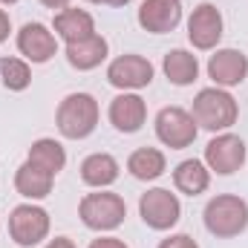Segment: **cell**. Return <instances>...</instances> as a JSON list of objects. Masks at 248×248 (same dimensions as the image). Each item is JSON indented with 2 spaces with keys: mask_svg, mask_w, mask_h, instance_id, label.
Wrapping results in <instances>:
<instances>
[{
  "mask_svg": "<svg viewBox=\"0 0 248 248\" xmlns=\"http://www.w3.org/2000/svg\"><path fill=\"white\" fill-rule=\"evenodd\" d=\"M17 49L26 61L32 63H46L49 58H55L58 52V38L49 26L32 20V23H23L20 32H17Z\"/></svg>",
  "mask_w": 248,
  "mask_h": 248,
  "instance_id": "8fae6325",
  "label": "cell"
},
{
  "mask_svg": "<svg viewBox=\"0 0 248 248\" xmlns=\"http://www.w3.org/2000/svg\"><path fill=\"white\" fill-rule=\"evenodd\" d=\"M162 69H165L168 81L176 84V87H187L199 78V61L187 49H170L162 61Z\"/></svg>",
  "mask_w": 248,
  "mask_h": 248,
  "instance_id": "44dd1931",
  "label": "cell"
},
{
  "mask_svg": "<svg viewBox=\"0 0 248 248\" xmlns=\"http://www.w3.org/2000/svg\"><path fill=\"white\" fill-rule=\"evenodd\" d=\"M173 185L185 196H199L211 185V170H208V165L202 159H185L173 170Z\"/></svg>",
  "mask_w": 248,
  "mask_h": 248,
  "instance_id": "d6986e66",
  "label": "cell"
},
{
  "mask_svg": "<svg viewBox=\"0 0 248 248\" xmlns=\"http://www.w3.org/2000/svg\"><path fill=\"white\" fill-rule=\"evenodd\" d=\"M78 217L90 231H116L127 217V205L119 193L110 190H98V193H87L78 205Z\"/></svg>",
  "mask_w": 248,
  "mask_h": 248,
  "instance_id": "277c9868",
  "label": "cell"
},
{
  "mask_svg": "<svg viewBox=\"0 0 248 248\" xmlns=\"http://www.w3.org/2000/svg\"><path fill=\"white\" fill-rule=\"evenodd\" d=\"M0 78H3V87L6 90L23 93L32 84V69H29L26 61H20L15 55H6V58H0Z\"/></svg>",
  "mask_w": 248,
  "mask_h": 248,
  "instance_id": "603a6c76",
  "label": "cell"
},
{
  "mask_svg": "<svg viewBox=\"0 0 248 248\" xmlns=\"http://www.w3.org/2000/svg\"><path fill=\"white\" fill-rule=\"evenodd\" d=\"M202 219L205 228L219 240L240 237L248 228V202L237 193H217L214 199H208Z\"/></svg>",
  "mask_w": 248,
  "mask_h": 248,
  "instance_id": "3957f363",
  "label": "cell"
},
{
  "mask_svg": "<svg viewBox=\"0 0 248 248\" xmlns=\"http://www.w3.org/2000/svg\"><path fill=\"white\" fill-rule=\"evenodd\" d=\"M107 81L116 90H124V93L150 87V81H153V63L147 61L144 55H136V52L119 55L107 66Z\"/></svg>",
  "mask_w": 248,
  "mask_h": 248,
  "instance_id": "30bf717a",
  "label": "cell"
},
{
  "mask_svg": "<svg viewBox=\"0 0 248 248\" xmlns=\"http://www.w3.org/2000/svg\"><path fill=\"white\" fill-rule=\"evenodd\" d=\"M136 17L144 32L168 35L182 23V3L179 0H141Z\"/></svg>",
  "mask_w": 248,
  "mask_h": 248,
  "instance_id": "7c38bea8",
  "label": "cell"
},
{
  "mask_svg": "<svg viewBox=\"0 0 248 248\" xmlns=\"http://www.w3.org/2000/svg\"><path fill=\"white\" fill-rule=\"evenodd\" d=\"M190 116H193L196 127H202V130L225 133L228 127H234L237 119H240V104H237V98L228 90H222V87H205V90L196 93Z\"/></svg>",
  "mask_w": 248,
  "mask_h": 248,
  "instance_id": "6da1fadb",
  "label": "cell"
},
{
  "mask_svg": "<svg viewBox=\"0 0 248 248\" xmlns=\"http://www.w3.org/2000/svg\"><path fill=\"white\" fill-rule=\"evenodd\" d=\"M139 217L147 228L153 231H170L182 219V205L179 196L170 193L168 187H150L139 199Z\"/></svg>",
  "mask_w": 248,
  "mask_h": 248,
  "instance_id": "8992f818",
  "label": "cell"
},
{
  "mask_svg": "<svg viewBox=\"0 0 248 248\" xmlns=\"http://www.w3.org/2000/svg\"><path fill=\"white\" fill-rule=\"evenodd\" d=\"M41 6H46V9H52V12H55V9L61 12V9L69 6V0H41Z\"/></svg>",
  "mask_w": 248,
  "mask_h": 248,
  "instance_id": "f1b7e54d",
  "label": "cell"
},
{
  "mask_svg": "<svg viewBox=\"0 0 248 248\" xmlns=\"http://www.w3.org/2000/svg\"><path fill=\"white\" fill-rule=\"evenodd\" d=\"M159 248H199V246H196V240L190 234H170L168 240L159 243Z\"/></svg>",
  "mask_w": 248,
  "mask_h": 248,
  "instance_id": "cb8c5ba5",
  "label": "cell"
},
{
  "mask_svg": "<svg viewBox=\"0 0 248 248\" xmlns=\"http://www.w3.org/2000/svg\"><path fill=\"white\" fill-rule=\"evenodd\" d=\"M87 3H95V6H113V9H122L130 0H87Z\"/></svg>",
  "mask_w": 248,
  "mask_h": 248,
  "instance_id": "83f0119b",
  "label": "cell"
},
{
  "mask_svg": "<svg viewBox=\"0 0 248 248\" xmlns=\"http://www.w3.org/2000/svg\"><path fill=\"white\" fill-rule=\"evenodd\" d=\"M101 119V107L90 93H69L55 110V124L63 139H87L95 133Z\"/></svg>",
  "mask_w": 248,
  "mask_h": 248,
  "instance_id": "7a4b0ae2",
  "label": "cell"
},
{
  "mask_svg": "<svg viewBox=\"0 0 248 248\" xmlns=\"http://www.w3.org/2000/svg\"><path fill=\"white\" fill-rule=\"evenodd\" d=\"M26 159H29L32 165L49 170L52 176H58L63 168H66V150H63L61 141H55V139H38V141H32Z\"/></svg>",
  "mask_w": 248,
  "mask_h": 248,
  "instance_id": "7402d4cb",
  "label": "cell"
},
{
  "mask_svg": "<svg viewBox=\"0 0 248 248\" xmlns=\"http://www.w3.org/2000/svg\"><path fill=\"white\" fill-rule=\"evenodd\" d=\"M110 124L119 133H139L147 122V104L136 93H122L110 101Z\"/></svg>",
  "mask_w": 248,
  "mask_h": 248,
  "instance_id": "5bb4252c",
  "label": "cell"
},
{
  "mask_svg": "<svg viewBox=\"0 0 248 248\" xmlns=\"http://www.w3.org/2000/svg\"><path fill=\"white\" fill-rule=\"evenodd\" d=\"M9 32H12V20H9V12H6V9H0V44L9 38Z\"/></svg>",
  "mask_w": 248,
  "mask_h": 248,
  "instance_id": "484cf974",
  "label": "cell"
},
{
  "mask_svg": "<svg viewBox=\"0 0 248 248\" xmlns=\"http://www.w3.org/2000/svg\"><path fill=\"white\" fill-rule=\"evenodd\" d=\"M52 182H55V176H52L49 170L32 165L29 159L15 170V190H17L20 196L32 199V202H35V199H46V196L52 193Z\"/></svg>",
  "mask_w": 248,
  "mask_h": 248,
  "instance_id": "e0dca14e",
  "label": "cell"
},
{
  "mask_svg": "<svg viewBox=\"0 0 248 248\" xmlns=\"http://www.w3.org/2000/svg\"><path fill=\"white\" fill-rule=\"evenodd\" d=\"M87 248H130L124 240H119V237H98V240H93Z\"/></svg>",
  "mask_w": 248,
  "mask_h": 248,
  "instance_id": "d4e9b609",
  "label": "cell"
},
{
  "mask_svg": "<svg viewBox=\"0 0 248 248\" xmlns=\"http://www.w3.org/2000/svg\"><path fill=\"white\" fill-rule=\"evenodd\" d=\"M222 12L214 6V3H199L190 17H187V41L193 44V49H214L219 41H222Z\"/></svg>",
  "mask_w": 248,
  "mask_h": 248,
  "instance_id": "9c48e42d",
  "label": "cell"
},
{
  "mask_svg": "<svg viewBox=\"0 0 248 248\" xmlns=\"http://www.w3.org/2000/svg\"><path fill=\"white\" fill-rule=\"evenodd\" d=\"M52 29H55V38H61L66 44H78V41H87V38L95 35V20H93L90 12L66 6L61 12H55Z\"/></svg>",
  "mask_w": 248,
  "mask_h": 248,
  "instance_id": "9a60e30c",
  "label": "cell"
},
{
  "mask_svg": "<svg viewBox=\"0 0 248 248\" xmlns=\"http://www.w3.org/2000/svg\"><path fill=\"white\" fill-rule=\"evenodd\" d=\"M107 52H110V44L98 32L93 38H87V41L66 44V61H69L72 69H78V72H90V69L101 66V63L107 61Z\"/></svg>",
  "mask_w": 248,
  "mask_h": 248,
  "instance_id": "2e32d148",
  "label": "cell"
},
{
  "mask_svg": "<svg viewBox=\"0 0 248 248\" xmlns=\"http://www.w3.org/2000/svg\"><path fill=\"white\" fill-rule=\"evenodd\" d=\"M211 173L217 176H231L246 165V141L237 133H217L208 144H205V159Z\"/></svg>",
  "mask_w": 248,
  "mask_h": 248,
  "instance_id": "52a82bcc",
  "label": "cell"
},
{
  "mask_svg": "<svg viewBox=\"0 0 248 248\" xmlns=\"http://www.w3.org/2000/svg\"><path fill=\"white\" fill-rule=\"evenodd\" d=\"M119 173H122V168H119L116 156H110V153H90L81 162V179L90 187H110L119 179Z\"/></svg>",
  "mask_w": 248,
  "mask_h": 248,
  "instance_id": "ac0fdd59",
  "label": "cell"
},
{
  "mask_svg": "<svg viewBox=\"0 0 248 248\" xmlns=\"http://www.w3.org/2000/svg\"><path fill=\"white\" fill-rule=\"evenodd\" d=\"M127 170L139 182H153V179H159L168 170V159H165V153L159 147H139V150L130 153Z\"/></svg>",
  "mask_w": 248,
  "mask_h": 248,
  "instance_id": "ffe728a7",
  "label": "cell"
},
{
  "mask_svg": "<svg viewBox=\"0 0 248 248\" xmlns=\"http://www.w3.org/2000/svg\"><path fill=\"white\" fill-rule=\"evenodd\" d=\"M49 225H52L49 214L32 202H23V205L12 208V214H9V237L20 248L41 246L49 237Z\"/></svg>",
  "mask_w": 248,
  "mask_h": 248,
  "instance_id": "5b68a950",
  "label": "cell"
},
{
  "mask_svg": "<svg viewBox=\"0 0 248 248\" xmlns=\"http://www.w3.org/2000/svg\"><path fill=\"white\" fill-rule=\"evenodd\" d=\"M248 75V55L240 49H217L208 58V78L214 81V87H237L243 84Z\"/></svg>",
  "mask_w": 248,
  "mask_h": 248,
  "instance_id": "4fadbf2b",
  "label": "cell"
},
{
  "mask_svg": "<svg viewBox=\"0 0 248 248\" xmlns=\"http://www.w3.org/2000/svg\"><path fill=\"white\" fill-rule=\"evenodd\" d=\"M0 3H9V6H12V3H17V0H0Z\"/></svg>",
  "mask_w": 248,
  "mask_h": 248,
  "instance_id": "f546056e",
  "label": "cell"
},
{
  "mask_svg": "<svg viewBox=\"0 0 248 248\" xmlns=\"http://www.w3.org/2000/svg\"><path fill=\"white\" fill-rule=\"evenodd\" d=\"M199 127L182 107H162L156 113V139L170 150H185L196 141Z\"/></svg>",
  "mask_w": 248,
  "mask_h": 248,
  "instance_id": "ba28073f",
  "label": "cell"
},
{
  "mask_svg": "<svg viewBox=\"0 0 248 248\" xmlns=\"http://www.w3.org/2000/svg\"><path fill=\"white\" fill-rule=\"evenodd\" d=\"M44 248H75V243L69 237H55V240H49Z\"/></svg>",
  "mask_w": 248,
  "mask_h": 248,
  "instance_id": "4316f807",
  "label": "cell"
}]
</instances>
